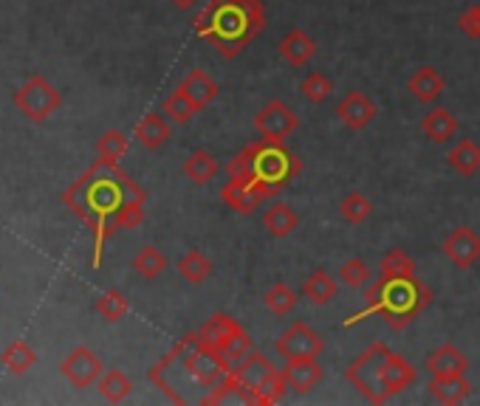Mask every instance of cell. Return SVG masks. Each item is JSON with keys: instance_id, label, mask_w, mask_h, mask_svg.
I'll return each instance as SVG.
<instances>
[{"instance_id": "obj_33", "label": "cell", "mask_w": 480, "mask_h": 406, "mask_svg": "<svg viewBox=\"0 0 480 406\" xmlns=\"http://www.w3.org/2000/svg\"><path fill=\"white\" fill-rule=\"evenodd\" d=\"M97 314H99L105 322L116 325V322H122V319L130 314V302H128V297H122L119 291H105V294L97 299Z\"/></svg>"}, {"instance_id": "obj_17", "label": "cell", "mask_w": 480, "mask_h": 406, "mask_svg": "<svg viewBox=\"0 0 480 406\" xmlns=\"http://www.w3.org/2000/svg\"><path fill=\"white\" fill-rule=\"evenodd\" d=\"M182 88L187 97H190V102L198 108V113L201 110H206L209 105H213L215 99H218V93H221V88H218V82L209 77L206 71H201V68H195V71H190L187 77H184V82L178 85Z\"/></svg>"}, {"instance_id": "obj_31", "label": "cell", "mask_w": 480, "mask_h": 406, "mask_svg": "<svg viewBox=\"0 0 480 406\" xmlns=\"http://www.w3.org/2000/svg\"><path fill=\"white\" fill-rule=\"evenodd\" d=\"M133 271L150 283V279H156L167 271V257L159 252L156 245H144L141 252L133 257Z\"/></svg>"}, {"instance_id": "obj_7", "label": "cell", "mask_w": 480, "mask_h": 406, "mask_svg": "<svg viewBox=\"0 0 480 406\" xmlns=\"http://www.w3.org/2000/svg\"><path fill=\"white\" fill-rule=\"evenodd\" d=\"M15 108L28 119V121H46L51 113L63 105V93H59L43 74L28 77L17 90H15Z\"/></svg>"}, {"instance_id": "obj_12", "label": "cell", "mask_w": 480, "mask_h": 406, "mask_svg": "<svg viewBox=\"0 0 480 406\" xmlns=\"http://www.w3.org/2000/svg\"><path fill=\"white\" fill-rule=\"evenodd\" d=\"M441 252L446 255V260L455 268L466 271L480 260V234L472 232L469 226H458L453 234H449L441 245Z\"/></svg>"}, {"instance_id": "obj_11", "label": "cell", "mask_w": 480, "mask_h": 406, "mask_svg": "<svg viewBox=\"0 0 480 406\" xmlns=\"http://www.w3.org/2000/svg\"><path fill=\"white\" fill-rule=\"evenodd\" d=\"M59 372H63V376L71 381V387L88 390V387H94L102 379L105 364H102V359L91 348H74L63 359V364H59Z\"/></svg>"}, {"instance_id": "obj_40", "label": "cell", "mask_w": 480, "mask_h": 406, "mask_svg": "<svg viewBox=\"0 0 480 406\" xmlns=\"http://www.w3.org/2000/svg\"><path fill=\"white\" fill-rule=\"evenodd\" d=\"M339 276H342V283L348 288H362L368 279H370V268H368V263L362 257H350V260L342 263Z\"/></svg>"}, {"instance_id": "obj_2", "label": "cell", "mask_w": 480, "mask_h": 406, "mask_svg": "<svg viewBox=\"0 0 480 406\" xmlns=\"http://www.w3.org/2000/svg\"><path fill=\"white\" fill-rule=\"evenodd\" d=\"M266 28L263 0H209L195 17V35L213 43L224 59H235Z\"/></svg>"}, {"instance_id": "obj_21", "label": "cell", "mask_w": 480, "mask_h": 406, "mask_svg": "<svg viewBox=\"0 0 480 406\" xmlns=\"http://www.w3.org/2000/svg\"><path fill=\"white\" fill-rule=\"evenodd\" d=\"M263 226H266V232L272 234L275 240H283V237H288L299 226V214L288 203L275 201L272 206L266 209V214H263Z\"/></svg>"}, {"instance_id": "obj_26", "label": "cell", "mask_w": 480, "mask_h": 406, "mask_svg": "<svg viewBox=\"0 0 480 406\" xmlns=\"http://www.w3.org/2000/svg\"><path fill=\"white\" fill-rule=\"evenodd\" d=\"M446 161L458 175L472 178L480 170V147L472 139H461L453 150L446 152Z\"/></svg>"}, {"instance_id": "obj_20", "label": "cell", "mask_w": 480, "mask_h": 406, "mask_svg": "<svg viewBox=\"0 0 480 406\" xmlns=\"http://www.w3.org/2000/svg\"><path fill=\"white\" fill-rule=\"evenodd\" d=\"M172 130H170V121L162 113H147L139 124H136V139L141 147L147 150H162L170 141Z\"/></svg>"}, {"instance_id": "obj_3", "label": "cell", "mask_w": 480, "mask_h": 406, "mask_svg": "<svg viewBox=\"0 0 480 406\" xmlns=\"http://www.w3.org/2000/svg\"><path fill=\"white\" fill-rule=\"evenodd\" d=\"M435 294L418 276H379L365 294V307L350 314L342 328L350 330L359 322L379 317L390 330L410 328L433 305Z\"/></svg>"}, {"instance_id": "obj_25", "label": "cell", "mask_w": 480, "mask_h": 406, "mask_svg": "<svg viewBox=\"0 0 480 406\" xmlns=\"http://www.w3.org/2000/svg\"><path fill=\"white\" fill-rule=\"evenodd\" d=\"M337 291H339L337 279H334L331 274H328L325 268H317V271L306 279V283H303V297H308V302L317 305V307H322V305H328V302H334Z\"/></svg>"}, {"instance_id": "obj_24", "label": "cell", "mask_w": 480, "mask_h": 406, "mask_svg": "<svg viewBox=\"0 0 480 406\" xmlns=\"http://www.w3.org/2000/svg\"><path fill=\"white\" fill-rule=\"evenodd\" d=\"M218 172H221V161L215 159L213 152H206V150L190 152V159L184 161V175H187L193 183H198V186L213 183V181L218 178Z\"/></svg>"}, {"instance_id": "obj_4", "label": "cell", "mask_w": 480, "mask_h": 406, "mask_svg": "<svg viewBox=\"0 0 480 406\" xmlns=\"http://www.w3.org/2000/svg\"><path fill=\"white\" fill-rule=\"evenodd\" d=\"M345 379L365 401L387 403L390 398H396L407 387H412L418 372L404 356L390 350L384 341H373L370 348H365L348 364Z\"/></svg>"}, {"instance_id": "obj_18", "label": "cell", "mask_w": 480, "mask_h": 406, "mask_svg": "<svg viewBox=\"0 0 480 406\" xmlns=\"http://www.w3.org/2000/svg\"><path fill=\"white\" fill-rule=\"evenodd\" d=\"M407 90L418 102L433 105L441 93L446 90V79L441 77V71H435L433 66H422L410 79H407Z\"/></svg>"}, {"instance_id": "obj_13", "label": "cell", "mask_w": 480, "mask_h": 406, "mask_svg": "<svg viewBox=\"0 0 480 406\" xmlns=\"http://www.w3.org/2000/svg\"><path fill=\"white\" fill-rule=\"evenodd\" d=\"M337 116H339V121L345 124L348 130H365V128H370L373 124V119L379 116V108H376V102L368 97V93H362V90H350L348 97L337 105Z\"/></svg>"}, {"instance_id": "obj_32", "label": "cell", "mask_w": 480, "mask_h": 406, "mask_svg": "<svg viewBox=\"0 0 480 406\" xmlns=\"http://www.w3.org/2000/svg\"><path fill=\"white\" fill-rule=\"evenodd\" d=\"M339 214H342L345 224L359 226V224H365L368 217L373 214V203H370V198H365L362 193H348V195L339 201Z\"/></svg>"}, {"instance_id": "obj_36", "label": "cell", "mask_w": 480, "mask_h": 406, "mask_svg": "<svg viewBox=\"0 0 480 406\" xmlns=\"http://www.w3.org/2000/svg\"><path fill=\"white\" fill-rule=\"evenodd\" d=\"M299 93H303L308 102L319 105V102H325L334 93V82H331V77L322 74V71H311L303 82H299Z\"/></svg>"}, {"instance_id": "obj_34", "label": "cell", "mask_w": 480, "mask_h": 406, "mask_svg": "<svg viewBox=\"0 0 480 406\" xmlns=\"http://www.w3.org/2000/svg\"><path fill=\"white\" fill-rule=\"evenodd\" d=\"M297 291L294 288H288L286 283H277V286H272L266 291V297H263V305L272 310L275 317H288L291 310L297 307Z\"/></svg>"}, {"instance_id": "obj_29", "label": "cell", "mask_w": 480, "mask_h": 406, "mask_svg": "<svg viewBox=\"0 0 480 406\" xmlns=\"http://www.w3.org/2000/svg\"><path fill=\"white\" fill-rule=\"evenodd\" d=\"M97 387H99V395L108 401V403H122L130 392H133V381L125 376L122 370H108V372H102V379L97 381Z\"/></svg>"}, {"instance_id": "obj_1", "label": "cell", "mask_w": 480, "mask_h": 406, "mask_svg": "<svg viewBox=\"0 0 480 406\" xmlns=\"http://www.w3.org/2000/svg\"><path fill=\"white\" fill-rule=\"evenodd\" d=\"M232 367L213 350L206 341L195 333H187L178 345L150 370V381H153L172 403H190L187 390H201V406L206 398L215 392V387L224 381V376Z\"/></svg>"}, {"instance_id": "obj_30", "label": "cell", "mask_w": 480, "mask_h": 406, "mask_svg": "<svg viewBox=\"0 0 480 406\" xmlns=\"http://www.w3.org/2000/svg\"><path fill=\"white\" fill-rule=\"evenodd\" d=\"M213 263H209L198 248H193V252H187L182 260H178V274H182V279L184 283H190V286H201V283H206L209 276H213Z\"/></svg>"}, {"instance_id": "obj_23", "label": "cell", "mask_w": 480, "mask_h": 406, "mask_svg": "<svg viewBox=\"0 0 480 406\" xmlns=\"http://www.w3.org/2000/svg\"><path fill=\"white\" fill-rule=\"evenodd\" d=\"M430 395L438 401V403H446V406H455V403H464L469 395H472V384L466 381V376H453V379H430Z\"/></svg>"}, {"instance_id": "obj_37", "label": "cell", "mask_w": 480, "mask_h": 406, "mask_svg": "<svg viewBox=\"0 0 480 406\" xmlns=\"http://www.w3.org/2000/svg\"><path fill=\"white\" fill-rule=\"evenodd\" d=\"M198 113V108L190 102V97L187 93L178 88L175 93H170V97L164 99V116L167 119H172L175 124H187V121H193V116Z\"/></svg>"}, {"instance_id": "obj_28", "label": "cell", "mask_w": 480, "mask_h": 406, "mask_svg": "<svg viewBox=\"0 0 480 406\" xmlns=\"http://www.w3.org/2000/svg\"><path fill=\"white\" fill-rule=\"evenodd\" d=\"M0 364H4L6 372H12V376H26V372L37 364V353L28 348L26 341H12V345L4 350V356H0Z\"/></svg>"}, {"instance_id": "obj_10", "label": "cell", "mask_w": 480, "mask_h": 406, "mask_svg": "<svg viewBox=\"0 0 480 406\" xmlns=\"http://www.w3.org/2000/svg\"><path fill=\"white\" fill-rule=\"evenodd\" d=\"M322 350H325V341L308 322L288 325L283 330V336L277 338V353L286 361H291V359H319Z\"/></svg>"}, {"instance_id": "obj_38", "label": "cell", "mask_w": 480, "mask_h": 406, "mask_svg": "<svg viewBox=\"0 0 480 406\" xmlns=\"http://www.w3.org/2000/svg\"><path fill=\"white\" fill-rule=\"evenodd\" d=\"M63 203L79 217V221H85L88 209H91V195H88V178L85 175L79 181H74L68 190L63 193Z\"/></svg>"}, {"instance_id": "obj_43", "label": "cell", "mask_w": 480, "mask_h": 406, "mask_svg": "<svg viewBox=\"0 0 480 406\" xmlns=\"http://www.w3.org/2000/svg\"><path fill=\"white\" fill-rule=\"evenodd\" d=\"M170 4L175 6V9H182V12H187V9H193L198 0H170Z\"/></svg>"}, {"instance_id": "obj_41", "label": "cell", "mask_w": 480, "mask_h": 406, "mask_svg": "<svg viewBox=\"0 0 480 406\" xmlns=\"http://www.w3.org/2000/svg\"><path fill=\"white\" fill-rule=\"evenodd\" d=\"M141 224H144V203L141 201H128L113 214V229H139Z\"/></svg>"}, {"instance_id": "obj_9", "label": "cell", "mask_w": 480, "mask_h": 406, "mask_svg": "<svg viewBox=\"0 0 480 406\" xmlns=\"http://www.w3.org/2000/svg\"><path fill=\"white\" fill-rule=\"evenodd\" d=\"M297 128L299 119L283 99H268L255 116V130L268 141H286L297 133Z\"/></svg>"}, {"instance_id": "obj_8", "label": "cell", "mask_w": 480, "mask_h": 406, "mask_svg": "<svg viewBox=\"0 0 480 406\" xmlns=\"http://www.w3.org/2000/svg\"><path fill=\"white\" fill-rule=\"evenodd\" d=\"M268 198H275V195L268 193L249 170H240V172L229 175V181L224 183V190H221V201L237 214H252Z\"/></svg>"}, {"instance_id": "obj_35", "label": "cell", "mask_w": 480, "mask_h": 406, "mask_svg": "<svg viewBox=\"0 0 480 406\" xmlns=\"http://www.w3.org/2000/svg\"><path fill=\"white\" fill-rule=\"evenodd\" d=\"M381 276H415V260L404 252V248H390L379 263Z\"/></svg>"}, {"instance_id": "obj_27", "label": "cell", "mask_w": 480, "mask_h": 406, "mask_svg": "<svg viewBox=\"0 0 480 406\" xmlns=\"http://www.w3.org/2000/svg\"><path fill=\"white\" fill-rule=\"evenodd\" d=\"M128 147H130V141H128V136L122 133V130H105L99 139H97V152H99V161L102 164H108V167H116L119 161L125 159L128 155Z\"/></svg>"}, {"instance_id": "obj_16", "label": "cell", "mask_w": 480, "mask_h": 406, "mask_svg": "<svg viewBox=\"0 0 480 406\" xmlns=\"http://www.w3.org/2000/svg\"><path fill=\"white\" fill-rule=\"evenodd\" d=\"M314 54H317V43L303 28H291L288 35L280 40V57L294 68H306Z\"/></svg>"}, {"instance_id": "obj_5", "label": "cell", "mask_w": 480, "mask_h": 406, "mask_svg": "<svg viewBox=\"0 0 480 406\" xmlns=\"http://www.w3.org/2000/svg\"><path fill=\"white\" fill-rule=\"evenodd\" d=\"M288 392V384L283 379V372L275 370V364L268 361V356H263L260 350H252L244 361L235 364L224 381L215 387V392L206 398L203 406H215L221 401H226L229 395H237L244 403H255V406H272L277 401H283V395Z\"/></svg>"}, {"instance_id": "obj_6", "label": "cell", "mask_w": 480, "mask_h": 406, "mask_svg": "<svg viewBox=\"0 0 480 406\" xmlns=\"http://www.w3.org/2000/svg\"><path fill=\"white\" fill-rule=\"evenodd\" d=\"M240 170H249L268 193L280 195L286 186L299 175L303 164H299L297 155L286 147V141H252L244 147V152H237L235 159L226 164V175H235Z\"/></svg>"}, {"instance_id": "obj_19", "label": "cell", "mask_w": 480, "mask_h": 406, "mask_svg": "<svg viewBox=\"0 0 480 406\" xmlns=\"http://www.w3.org/2000/svg\"><path fill=\"white\" fill-rule=\"evenodd\" d=\"M461 128V121L453 116V110H446V108H433L424 113L422 119V133L424 139L435 141V144H446L449 139H453Z\"/></svg>"}, {"instance_id": "obj_22", "label": "cell", "mask_w": 480, "mask_h": 406, "mask_svg": "<svg viewBox=\"0 0 480 406\" xmlns=\"http://www.w3.org/2000/svg\"><path fill=\"white\" fill-rule=\"evenodd\" d=\"M240 330H244V328H240L237 319H232L229 314H215L213 319H206V325L198 330V336H201L213 350H221V348L226 345V341H229L232 336H237Z\"/></svg>"}, {"instance_id": "obj_15", "label": "cell", "mask_w": 480, "mask_h": 406, "mask_svg": "<svg viewBox=\"0 0 480 406\" xmlns=\"http://www.w3.org/2000/svg\"><path fill=\"white\" fill-rule=\"evenodd\" d=\"M424 370L430 372V379H453V376H466L469 359L455 348V345H441L433 350L424 361Z\"/></svg>"}, {"instance_id": "obj_14", "label": "cell", "mask_w": 480, "mask_h": 406, "mask_svg": "<svg viewBox=\"0 0 480 406\" xmlns=\"http://www.w3.org/2000/svg\"><path fill=\"white\" fill-rule=\"evenodd\" d=\"M280 372L288 384V392L294 395H308L325 379V370L317 359H291Z\"/></svg>"}, {"instance_id": "obj_42", "label": "cell", "mask_w": 480, "mask_h": 406, "mask_svg": "<svg viewBox=\"0 0 480 406\" xmlns=\"http://www.w3.org/2000/svg\"><path fill=\"white\" fill-rule=\"evenodd\" d=\"M458 28L464 31L466 37L480 40V4H477V6H469V9L458 17Z\"/></svg>"}, {"instance_id": "obj_39", "label": "cell", "mask_w": 480, "mask_h": 406, "mask_svg": "<svg viewBox=\"0 0 480 406\" xmlns=\"http://www.w3.org/2000/svg\"><path fill=\"white\" fill-rule=\"evenodd\" d=\"M255 348H252V338H249V333L246 330H240L237 336H232L229 341H226V345L218 350V356L229 364V367H235V364H240V361H244L249 353H252Z\"/></svg>"}]
</instances>
